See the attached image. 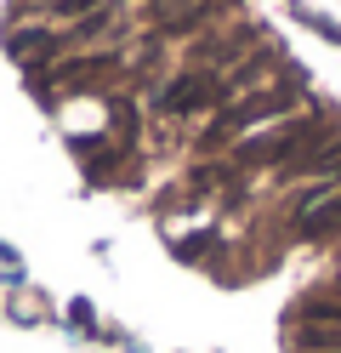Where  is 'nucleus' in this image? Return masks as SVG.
<instances>
[{"mask_svg":"<svg viewBox=\"0 0 341 353\" xmlns=\"http://www.w3.org/2000/svg\"><path fill=\"white\" fill-rule=\"evenodd\" d=\"M335 131V114H324V108H302V114L290 120H273L262 131H250L245 143H234V171H285L296 160H307L313 148H324Z\"/></svg>","mask_w":341,"mask_h":353,"instance_id":"nucleus-1","label":"nucleus"},{"mask_svg":"<svg viewBox=\"0 0 341 353\" xmlns=\"http://www.w3.org/2000/svg\"><path fill=\"white\" fill-rule=\"evenodd\" d=\"M302 80H273V85H256V92H245L234 103H222L211 120H205L199 131V154H222V148H234L245 143L250 131H262L273 120H290V114H302Z\"/></svg>","mask_w":341,"mask_h":353,"instance_id":"nucleus-2","label":"nucleus"},{"mask_svg":"<svg viewBox=\"0 0 341 353\" xmlns=\"http://www.w3.org/2000/svg\"><path fill=\"white\" fill-rule=\"evenodd\" d=\"M222 103H227V74L222 69H188V74H176L165 92L154 97V114L188 120V114H216Z\"/></svg>","mask_w":341,"mask_h":353,"instance_id":"nucleus-3","label":"nucleus"}]
</instances>
